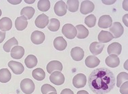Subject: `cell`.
<instances>
[{"mask_svg":"<svg viewBox=\"0 0 128 94\" xmlns=\"http://www.w3.org/2000/svg\"><path fill=\"white\" fill-rule=\"evenodd\" d=\"M89 87L96 94H106L116 84L114 73L109 69L101 67L94 70L88 78Z\"/></svg>","mask_w":128,"mask_h":94,"instance_id":"obj_1","label":"cell"},{"mask_svg":"<svg viewBox=\"0 0 128 94\" xmlns=\"http://www.w3.org/2000/svg\"><path fill=\"white\" fill-rule=\"evenodd\" d=\"M20 89L25 94H31L35 90V83L30 79H24L20 82Z\"/></svg>","mask_w":128,"mask_h":94,"instance_id":"obj_2","label":"cell"},{"mask_svg":"<svg viewBox=\"0 0 128 94\" xmlns=\"http://www.w3.org/2000/svg\"><path fill=\"white\" fill-rule=\"evenodd\" d=\"M62 33L68 39H73L77 36V30L71 24H66L62 28Z\"/></svg>","mask_w":128,"mask_h":94,"instance_id":"obj_3","label":"cell"},{"mask_svg":"<svg viewBox=\"0 0 128 94\" xmlns=\"http://www.w3.org/2000/svg\"><path fill=\"white\" fill-rule=\"evenodd\" d=\"M109 30V32L112 35V36L114 38H118L119 37H121L124 32L123 26L121 25L120 22H118L112 24L111 26L110 27Z\"/></svg>","mask_w":128,"mask_h":94,"instance_id":"obj_4","label":"cell"},{"mask_svg":"<svg viewBox=\"0 0 128 94\" xmlns=\"http://www.w3.org/2000/svg\"><path fill=\"white\" fill-rule=\"evenodd\" d=\"M87 83L86 76L83 73L77 74L72 79V84L77 89L82 88L86 86Z\"/></svg>","mask_w":128,"mask_h":94,"instance_id":"obj_5","label":"cell"},{"mask_svg":"<svg viewBox=\"0 0 128 94\" xmlns=\"http://www.w3.org/2000/svg\"><path fill=\"white\" fill-rule=\"evenodd\" d=\"M50 81L53 84L56 85H62L64 83V76L60 71H54L50 76Z\"/></svg>","mask_w":128,"mask_h":94,"instance_id":"obj_6","label":"cell"},{"mask_svg":"<svg viewBox=\"0 0 128 94\" xmlns=\"http://www.w3.org/2000/svg\"><path fill=\"white\" fill-rule=\"evenodd\" d=\"M62 64L58 61H52L47 64L46 69L48 73H52L54 71H60L62 70Z\"/></svg>","mask_w":128,"mask_h":94,"instance_id":"obj_7","label":"cell"},{"mask_svg":"<svg viewBox=\"0 0 128 94\" xmlns=\"http://www.w3.org/2000/svg\"><path fill=\"white\" fill-rule=\"evenodd\" d=\"M55 14L58 16H63L66 14L67 7L66 5L63 1H58L54 5V7Z\"/></svg>","mask_w":128,"mask_h":94,"instance_id":"obj_8","label":"cell"},{"mask_svg":"<svg viewBox=\"0 0 128 94\" xmlns=\"http://www.w3.org/2000/svg\"><path fill=\"white\" fill-rule=\"evenodd\" d=\"M35 26L39 28L43 29L49 24V18L46 14H42L37 16L35 21Z\"/></svg>","mask_w":128,"mask_h":94,"instance_id":"obj_9","label":"cell"},{"mask_svg":"<svg viewBox=\"0 0 128 94\" xmlns=\"http://www.w3.org/2000/svg\"><path fill=\"white\" fill-rule=\"evenodd\" d=\"M94 9V4L91 1L88 0H85L82 1L81 4V8H80V12L82 14H88L92 13Z\"/></svg>","mask_w":128,"mask_h":94,"instance_id":"obj_10","label":"cell"},{"mask_svg":"<svg viewBox=\"0 0 128 94\" xmlns=\"http://www.w3.org/2000/svg\"><path fill=\"white\" fill-rule=\"evenodd\" d=\"M46 36L44 32L38 30H35L32 33L31 36H30V40L33 44H42L45 40Z\"/></svg>","mask_w":128,"mask_h":94,"instance_id":"obj_11","label":"cell"},{"mask_svg":"<svg viewBox=\"0 0 128 94\" xmlns=\"http://www.w3.org/2000/svg\"><path fill=\"white\" fill-rule=\"evenodd\" d=\"M8 67L12 69V72L16 75H20L23 73L24 68L22 63L11 61L8 63Z\"/></svg>","mask_w":128,"mask_h":94,"instance_id":"obj_12","label":"cell"},{"mask_svg":"<svg viewBox=\"0 0 128 94\" xmlns=\"http://www.w3.org/2000/svg\"><path fill=\"white\" fill-rule=\"evenodd\" d=\"M112 24V20L109 15H104L99 18L98 26L101 28H108L111 26Z\"/></svg>","mask_w":128,"mask_h":94,"instance_id":"obj_13","label":"cell"},{"mask_svg":"<svg viewBox=\"0 0 128 94\" xmlns=\"http://www.w3.org/2000/svg\"><path fill=\"white\" fill-rule=\"evenodd\" d=\"M70 56L75 61H80L84 59V51L80 47H74L71 49L70 51Z\"/></svg>","mask_w":128,"mask_h":94,"instance_id":"obj_14","label":"cell"},{"mask_svg":"<svg viewBox=\"0 0 128 94\" xmlns=\"http://www.w3.org/2000/svg\"><path fill=\"white\" fill-rule=\"evenodd\" d=\"M122 51V46L119 42H113L108 46L107 53L108 55H119Z\"/></svg>","mask_w":128,"mask_h":94,"instance_id":"obj_15","label":"cell"},{"mask_svg":"<svg viewBox=\"0 0 128 94\" xmlns=\"http://www.w3.org/2000/svg\"><path fill=\"white\" fill-rule=\"evenodd\" d=\"M105 63L110 68H115L120 64V60L116 55H110L105 60Z\"/></svg>","mask_w":128,"mask_h":94,"instance_id":"obj_16","label":"cell"},{"mask_svg":"<svg viewBox=\"0 0 128 94\" xmlns=\"http://www.w3.org/2000/svg\"><path fill=\"white\" fill-rule=\"evenodd\" d=\"M10 55L13 59H20L24 55V49L22 46H15L12 48L10 51Z\"/></svg>","mask_w":128,"mask_h":94,"instance_id":"obj_17","label":"cell"},{"mask_svg":"<svg viewBox=\"0 0 128 94\" xmlns=\"http://www.w3.org/2000/svg\"><path fill=\"white\" fill-rule=\"evenodd\" d=\"M54 46L58 51H64L67 46V42L63 37L58 36L54 39Z\"/></svg>","mask_w":128,"mask_h":94,"instance_id":"obj_18","label":"cell"},{"mask_svg":"<svg viewBox=\"0 0 128 94\" xmlns=\"http://www.w3.org/2000/svg\"><path fill=\"white\" fill-rule=\"evenodd\" d=\"M104 47L102 43L98 42H94L90 46V51L94 55H98L102 53Z\"/></svg>","mask_w":128,"mask_h":94,"instance_id":"obj_19","label":"cell"},{"mask_svg":"<svg viewBox=\"0 0 128 94\" xmlns=\"http://www.w3.org/2000/svg\"><path fill=\"white\" fill-rule=\"evenodd\" d=\"M28 25V21L24 16L18 17L15 20V27L17 30L22 31L25 29Z\"/></svg>","mask_w":128,"mask_h":94,"instance_id":"obj_20","label":"cell"},{"mask_svg":"<svg viewBox=\"0 0 128 94\" xmlns=\"http://www.w3.org/2000/svg\"><path fill=\"white\" fill-rule=\"evenodd\" d=\"M113 38H114L112 35L109 32L104 30H102L98 36V41L100 43H107L108 42L111 41Z\"/></svg>","mask_w":128,"mask_h":94,"instance_id":"obj_21","label":"cell"},{"mask_svg":"<svg viewBox=\"0 0 128 94\" xmlns=\"http://www.w3.org/2000/svg\"><path fill=\"white\" fill-rule=\"evenodd\" d=\"M100 59L95 56L90 55L85 61V64L88 68H95L100 64Z\"/></svg>","mask_w":128,"mask_h":94,"instance_id":"obj_22","label":"cell"},{"mask_svg":"<svg viewBox=\"0 0 128 94\" xmlns=\"http://www.w3.org/2000/svg\"><path fill=\"white\" fill-rule=\"evenodd\" d=\"M12 27V20L9 18L4 17L0 20V30L4 31V32L10 30Z\"/></svg>","mask_w":128,"mask_h":94,"instance_id":"obj_23","label":"cell"},{"mask_svg":"<svg viewBox=\"0 0 128 94\" xmlns=\"http://www.w3.org/2000/svg\"><path fill=\"white\" fill-rule=\"evenodd\" d=\"M75 28L77 30V36H76L78 38H79V39H84V38H86L88 36V30L84 25H82V24L77 25Z\"/></svg>","mask_w":128,"mask_h":94,"instance_id":"obj_24","label":"cell"},{"mask_svg":"<svg viewBox=\"0 0 128 94\" xmlns=\"http://www.w3.org/2000/svg\"><path fill=\"white\" fill-rule=\"evenodd\" d=\"M24 63H25L26 67L28 69L33 68L37 64V57L33 55H28L24 60Z\"/></svg>","mask_w":128,"mask_h":94,"instance_id":"obj_25","label":"cell"},{"mask_svg":"<svg viewBox=\"0 0 128 94\" xmlns=\"http://www.w3.org/2000/svg\"><path fill=\"white\" fill-rule=\"evenodd\" d=\"M12 78V75L8 69H0V82L7 83Z\"/></svg>","mask_w":128,"mask_h":94,"instance_id":"obj_26","label":"cell"},{"mask_svg":"<svg viewBox=\"0 0 128 94\" xmlns=\"http://www.w3.org/2000/svg\"><path fill=\"white\" fill-rule=\"evenodd\" d=\"M35 9L32 7H23L20 12L21 16H24L26 20H30L33 18L35 14Z\"/></svg>","mask_w":128,"mask_h":94,"instance_id":"obj_27","label":"cell"},{"mask_svg":"<svg viewBox=\"0 0 128 94\" xmlns=\"http://www.w3.org/2000/svg\"><path fill=\"white\" fill-rule=\"evenodd\" d=\"M18 42L17 41V40L16 39V38H12L10 40H8L6 43L4 44L3 46V48L5 51V52L6 53H8V52H10L11 51V49L13 46H18Z\"/></svg>","mask_w":128,"mask_h":94,"instance_id":"obj_28","label":"cell"},{"mask_svg":"<svg viewBox=\"0 0 128 94\" xmlns=\"http://www.w3.org/2000/svg\"><path fill=\"white\" fill-rule=\"evenodd\" d=\"M32 76L36 80L42 81L46 77V73L41 68H37V69H34L32 72Z\"/></svg>","mask_w":128,"mask_h":94,"instance_id":"obj_29","label":"cell"},{"mask_svg":"<svg viewBox=\"0 0 128 94\" xmlns=\"http://www.w3.org/2000/svg\"><path fill=\"white\" fill-rule=\"evenodd\" d=\"M60 21L56 18H52L49 21V24L48 25V28L52 32H56L60 28Z\"/></svg>","mask_w":128,"mask_h":94,"instance_id":"obj_30","label":"cell"},{"mask_svg":"<svg viewBox=\"0 0 128 94\" xmlns=\"http://www.w3.org/2000/svg\"><path fill=\"white\" fill-rule=\"evenodd\" d=\"M66 7L70 12H77L79 9V1L77 0H68L66 1Z\"/></svg>","mask_w":128,"mask_h":94,"instance_id":"obj_31","label":"cell"},{"mask_svg":"<svg viewBox=\"0 0 128 94\" xmlns=\"http://www.w3.org/2000/svg\"><path fill=\"white\" fill-rule=\"evenodd\" d=\"M37 7L42 12H47L50 8V2L48 0H40L37 3Z\"/></svg>","mask_w":128,"mask_h":94,"instance_id":"obj_32","label":"cell"},{"mask_svg":"<svg viewBox=\"0 0 128 94\" xmlns=\"http://www.w3.org/2000/svg\"><path fill=\"white\" fill-rule=\"evenodd\" d=\"M128 74L126 72H121L116 77V86L120 87L124 83L128 81Z\"/></svg>","mask_w":128,"mask_h":94,"instance_id":"obj_33","label":"cell"},{"mask_svg":"<svg viewBox=\"0 0 128 94\" xmlns=\"http://www.w3.org/2000/svg\"><path fill=\"white\" fill-rule=\"evenodd\" d=\"M96 18L93 14L89 15L85 19V24L89 28L94 27L96 24Z\"/></svg>","mask_w":128,"mask_h":94,"instance_id":"obj_34","label":"cell"},{"mask_svg":"<svg viewBox=\"0 0 128 94\" xmlns=\"http://www.w3.org/2000/svg\"><path fill=\"white\" fill-rule=\"evenodd\" d=\"M41 91L42 94H48L50 92H56V89L49 84H44V85H42Z\"/></svg>","mask_w":128,"mask_h":94,"instance_id":"obj_35","label":"cell"},{"mask_svg":"<svg viewBox=\"0 0 128 94\" xmlns=\"http://www.w3.org/2000/svg\"><path fill=\"white\" fill-rule=\"evenodd\" d=\"M119 92L121 94H128V82L126 81L120 86Z\"/></svg>","mask_w":128,"mask_h":94,"instance_id":"obj_36","label":"cell"},{"mask_svg":"<svg viewBox=\"0 0 128 94\" xmlns=\"http://www.w3.org/2000/svg\"><path fill=\"white\" fill-rule=\"evenodd\" d=\"M60 94H74V93L70 89H64L61 92Z\"/></svg>","mask_w":128,"mask_h":94,"instance_id":"obj_37","label":"cell"},{"mask_svg":"<svg viewBox=\"0 0 128 94\" xmlns=\"http://www.w3.org/2000/svg\"><path fill=\"white\" fill-rule=\"evenodd\" d=\"M5 38H6V33L0 31V44L4 40Z\"/></svg>","mask_w":128,"mask_h":94,"instance_id":"obj_38","label":"cell"},{"mask_svg":"<svg viewBox=\"0 0 128 94\" xmlns=\"http://www.w3.org/2000/svg\"><path fill=\"white\" fill-rule=\"evenodd\" d=\"M128 14H126L125 16H124L123 17V22H124V24L128 27Z\"/></svg>","mask_w":128,"mask_h":94,"instance_id":"obj_39","label":"cell"},{"mask_svg":"<svg viewBox=\"0 0 128 94\" xmlns=\"http://www.w3.org/2000/svg\"><path fill=\"white\" fill-rule=\"evenodd\" d=\"M21 0H18V1H13V0H8V2L10 3L11 4H14V5H16V4H19V3H21Z\"/></svg>","mask_w":128,"mask_h":94,"instance_id":"obj_40","label":"cell"},{"mask_svg":"<svg viewBox=\"0 0 128 94\" xmlns=\"http://www.w3.org/2000/svg\"><path fill=\"white\" fill-rule=\"evenodd\" d=\"M115 1H116L115 0H114V1H102V3H104V4L110 5L115 3Z\"/></svg>","mask_w":128,"mask_h":94,"instance_id":"obj_41","label":"cell"},{"mask_svg":"<svg viewBox=\"0 0 128 94\" xmlns=\"http://www.w3.org/2000/svg\"><path fill=\"white\" fill-rule=\"evenodd\" d=\"M77 94H89L88 92L87 91H85V90H81V91H79L77 92Z\"/></svg>","mask_w":128,"mask_h":94,"instance_id":"obj_42","label":"cell"},{"mask_svg":"<svg viewBox=\"0 0 128 94\" xmlns=\"http://www.w3.org/2000/svg\"><path fill=\"white\" fill-rule=\"evenodd\" d=\"M26 3H33L35 2V0H33V1H26V0H25L24 1Z\"/></svg>","mask_w":128,"mask_h":94,"instance_id":"obj_43","label":"cell"},{"mask_svg":"<svg viewBox=\"0 0 128 94\" xmlns=\"http://www.w3.org/2000/svg\"><path fill=\"white\" fill-rule=\"evenodd\" d=\"M48 94H57V92H50Z\"/></svg>","mask_w":128,"mask_h":94,"instance_id":"obj_44","label":"cell"},{"mask_svg":"<svg viewBox=\"0 0 128 94\" xmlns=\"http://www.w3.org/2000/svg\"><path fill=\"white\" fill-rule=\"evenodd\" d=\"M2 15V10H1V9H0V16Z\"/></svg>","mask_w":128,"mask_h":94,"instance_id":"obj_45","label":"cell"}]
</instances>
